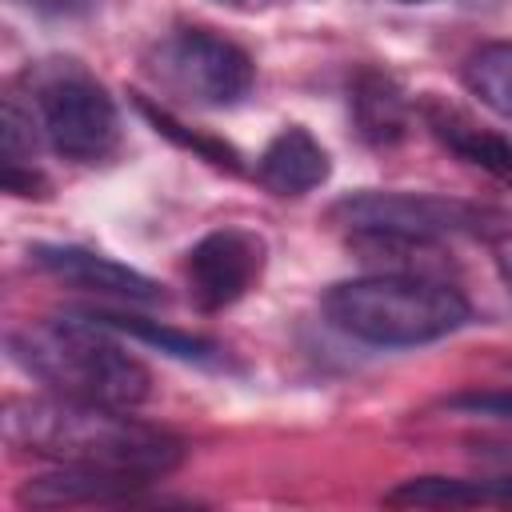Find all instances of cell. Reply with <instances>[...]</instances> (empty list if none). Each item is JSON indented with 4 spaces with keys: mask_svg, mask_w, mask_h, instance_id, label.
Returning a JSON list of instances; mask_svg holds the SVG:
<instances>
[{
    "mask_svg": "<svg viewBox=\"0 0 512 512\" xmlns=\"http://www.w3.org/2000/svg\"><path fill=\"white\" fill-rule=\"evenodd\" d=\"M148 76L176 100L196 108H236L252 84L256 64L252 56L208 28H176L148 52Z\"/></svg>",
    "mask_w": 512,
    "mask_h": 512,
    "instance_id": "obj_5",
    "label": "cell"
},
{
    "mask_svg": "<svg viewBox=\"0 0 512 512\" xmlns=\"http://www.w3.org/2000/svg\"><path fill=\"white\" fill-rule=\"evenodd\" d=\"M220 4H236V8H248V4H272V0H220Z\"/></svg>",
    "mask_w": 512,
    "mask_h": 512,
    "instance_id": "obj_20",
    "label": "cell"
},
{
    "mask_svg": "<svg viewBox=\"0 0 512 512\" xmlns=\"http://www.w3.org/2000/svg\"><path fill=\"white\" fill-rule=\"evenodd\" d=\"M324 316L360 344L416 348L464 328L472 308L448 280L424 272H376L332 284L324 292Z\"/></svg>",
    "mask_w": 512,
    "mask_h": 512,
    "instance_id": "obj_3",
    "label": "cell"
},
{
    "mask_svg": "<svg viewBox=\"0 0 512 512\" xmlns=\"http://www.w3.org/2000/svg\"><path fill=\"white\" fill-rule=\"evenodd\" d=\"M256 176L276 196H304L332 176V156L304 124H284L264 144L256 160Z\"/></svg>",
    "mask_w": 512,
    "mask_h": 512,
    "instance_id": "obj_9",
    "label": "cell"
},
{
    "mask_svg": "<svg viewBox=\"0 0 512 512\" xmlns=\"http://www.w3.org/2000/svg\"><path fill=\"white\" fill-rule=\"evenodd\" d=\"M268 244L252 228H212L188 248L184 276L188 296L200 312L232 308L240 296H248L264 272Z\"/></svg>",
    "mask_w": 512,
    "mask_h": 512,
    "instance_id": "obj_7",
    "label": "cell"
},
{
    "mask_svg": "<svg viewBox=\"0 0 512 512\" xmlns=\"http://www.w3.org/2000/svg\"><path fill=\"white\" fill-rule=\"evenodd\" d=\"M452 412L484 416V420H512V388H488V392H456L448 396Z\"/></svg>",
    "mask_w": 512,
    "mask_h": 512,
    "instance_id": "obj_17",
    "label": "cell"
},
{
    "mask_svg": "<svg viewBox=\"0 0 512 512\" xmlns=\"http://www.w3.org/2000/svg\"><path fill=\"white\" fill-rule=\"evenodd\" d=\"M152 480L124 476V472H104V468H72L56 464V472L32 476L16 500L32 508H60V504H124L136 500Z\"/></svg>",
    "mask_w": 512,
    "mask_h": 512,
    "instance_id": "obj_10",
    "label": "cell"
},
{
    "mask_svg": "<svg viewBox=\"0 0 512 512\" xmlns=\"http://www.w3.org/2000/svg\"><path fill=\"white\" fill-rule=\"evenodd\" d=\"M28 256L40 272H48V276H56L72 288L96 292V296H112V300H124V304L164 300V288L152 276H144V272H136V268L96 252V248H84V244H44L40 240V244L28 248Z\"/></svg>",
    "mask_w": 512,
    "mask_h": 512,
    "instance_id": "obj_8",
    "label": "cell"
},
{
    "mask_svg": "<svg viewBox=\"0 0 512 512\" xmlns=\"http://www.w3.org/2000/svg\"><path fill=\"white\" fill-rule=\"evenodd\" d=\"M24 12H36L44 20H84L100 8V0H12Z\"/></svg>",
    "mask_w": 512,
    "mask_h": 512,
    "instance_id": "obj_18",
    "label": "cell"
},
{
    "mask_svg": "<svg viewBox=\"0 0 512 512\" xmlns=\"http://www.w3.org/2000/svg\"><path fill=\"white\" fill-rule=\"evenodd\" d=\"M464 84L484 108L512 120V40H492L476 48L464 64Z\"/></svg>",
    "mask_w": 512,
    "mask_h": 512,
    "instance_id": "obj_15",
    "label": "cell"
},
{
    "mask_svg": "<svg viewBox=\"0 0 512 512\" xmlns=\"http://www.w3.org/2000/svg\"><path fill=\"white\" fill-rule=\"evenodd\" d=\"M348 108H352V124H356L360 140H368L376 148H388V144L404 140V132H408V96L396 84V76H388L380 68H360L352 76Z\"/></svg>",
    "mask_w": 512,
    "mask_h": 512,
    "instance_id": "obj_11",
    "label": "cell"
},
{
    "mask_svg": "<svg viewBox=\"0 0 512 512\" xmlns=\"http://www.w3.org/2000/svg\"><path fill=\"white\" fill-rule=\"evenodd\" d=\"M140 112L156 124V132H164V136H172L176 144H184V148H192V152H200L204 160H212V164H220V168H236V152L228 148V144H220V140H208V136H196V132H184V124H176L168 112H160V108H152L148 100H140Z\"/></svg>",
    "mask_w": 512,
    "mask_h": 512,
    "instance_id": "obj_16",
    "label": "cell"
},
{
    "mask_svg": "<svg viewBox=\"0 0 512 512\" xmlns=\"http://www.w3.org/2000/svg\"><path fill=\"white\" fill-rule=\"evenodd\" d=\"M496 268H500V280H504L508 292H512V236L500 240V248H496Z\"/></svg>",
    "mask_w": 512,
    "mask_h": 512,
    "instance_id": "obj_19",
    "label": "cell"
},
{
    "mask_svg": "<svg viewBox=\"0 0 512 512\" xmlns=\"http://www.w3.org/2000/svg\"><path fill=\"white\" fill-rule=\"evenodd\" d=\"M4 440L16 452L72 468H104L160 480L184 460V440L160 424H144L132 408L92 404L76 396H16L4 404Z\"/></svg>",
    "mask_w": 512,
    "mask_h": 512,
    "instance_id": "obj_1",
    "label": "cell"
},
{
    "mask_svg": "<svg viewBox=\"0 0 512 512\" xmlns=\"http://www.w3.org/2000/svg\"><path fill=\"white\" fill-rule=\"evenodd\" d=\"M8 356L48 392L76 400L136 408L152 392L148 364L124 348L120 332L80 308L8 332Z\"/></svg>",
    "mask_w": 512,
    "mask_h": 512,
    "instance_id": "obj_2",
    "label": "cell"
},
{
    "mask_svg": "<svg viewBox=\"0 0 512 512\" xmlns=\"http://www.w3.org/2000/svg\"><path fill=\"white\" fill-rule=\"evenodd\" d=\"M424 124L464 164H472V168H480V172H488L496 180H512V144L500 132L480 128L476 120H468L464 112H456L444 100H424Z\"/></svg>",
    "mask_w": 512,
    "mask_h": 512,
    "instance_id": "obj_12",
    "label": "cell"
},
{
    "mask_svg": "<svg viewBox=\"0 0 512 512\" xmlns=\"http://www.w3.org/2000/svg\"><path fill=\"white\" fill-rule=\"evenodd\" d=\"M396 4H428V0H396Z\"/></svg>",
    "mask_w": 512,
    "mask_h": 512,
    "instance_id": "obj_21",
    "label": "cell"
},
{
    "mask_svg": "<svg viewBox=\"0 0 512 512\" xmlns=\"http://www.w3.org/2000/svg\"><path fill=\"white\" fill-rule=\"evenodd\" d=\"M80 312H88L92 320H100L104 328H112V332H120V336H136V340L152 344V348H160V352H168V356H176V360L212 364V360L220 356V348H216L212 340L192 336V332H180V328H168V324H160V320H144V316H128V312H108V308H80Z\"/></svg>",
    "mask_w": 512,
    "mask_h": 512,
    "instance_id": "obj_13",
    "label": "cell"
},
{
    "mask_svg": "<svg viewBox=\"0 0 512 512\" xmlns=\"http://www.w3.org/2000/svg\"><path fill=\"white\" fill-rule=\"evenodd\" d=\"M484 208L432 196V192H352L332 204V220L352 236H400V240H444L484 228Z\"/></svg>",
    "mask_w": 512,
    "mask_h": 512,
    "instance_id": "obj_6",
    "label": "cell"
},
{
    "mask_svg": "<svg viewBox=\"0 0 512 512\" xmlns=\"http://www.w3.org/2000/svg\"><path fill=\"white\" fill-rule=\"evenodd\" d=\"M24 104L40 128V140L72 160H108L120 144V112L108 88L76 60H40L24 68Z\"/></svg>",
    "mask_w": 512,
    "mask_h": 512,
    "instance_id": "obj_4",
    "label": "cell"
},
{
    "mask_svg": "<svg viewBox=\"0 0 512 512\" xmlns=\"http://www.w3.org/2000/svg\"><path fill=\"white\" fill-rule=\"evenodd\" d=\"M384 504L404 508H468V504H492L488 476L464 480V476H412L400 480L392 492H384Z\"/></svg>",
    "mask_w": 512,
    "mask_h": 512,
    "instance_id": "obj_14",
    "label": "cell"
}]
</instances>
